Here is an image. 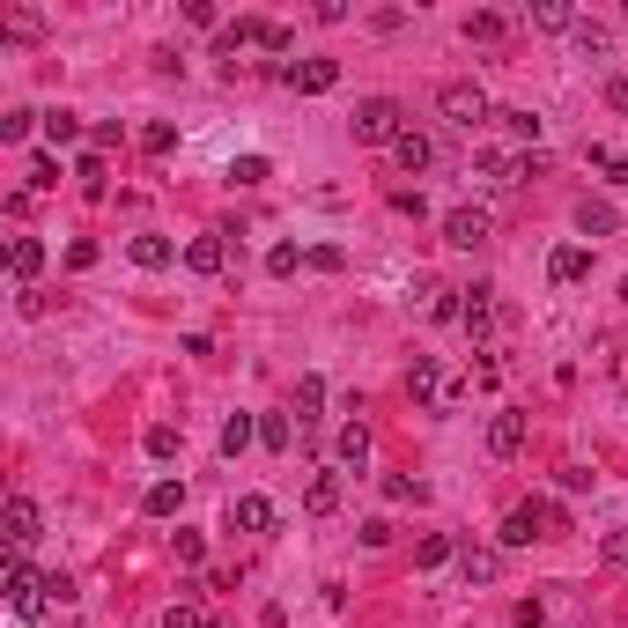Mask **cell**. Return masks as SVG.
Wrapping results in <instances>:
<instances>
[{"instance_id":"1","label":"cell","mask_w":628,"mask_h":628,"mask_svg":"<svg viewBox=\"0 0 628 628\" xmlns=\"http://www.w3.org/2000/svg\"><path fill=\"white\" fill-rule=\"evenodd\" d=\"M348 126H355V141H363V148H392L399 133H407V104H399V97H363Z\"/></svg>"},{"instance_id":"2","label":"cell","mask_w":628,"mask_h":628,"mask_svg":"<svg viewBox=\"0 0 628 628\" xmlns=\"http://www.w3.org/2000/svg\"><path fill=\"white\" fill-rule=\"evenodd\" d=\"M407 399H414V407H429V414H444V407H459V385L444 377L436 355H414V363H407Z\"/></svg>"},{"instance_id":"3","label":"cell","mask_w":628,"mask_h":628,"mask_svg":"<svg viewBox=\"0 0 628 628\" xmlns=\"http://www.w3.org/2000/svg\"><path fill=\"white\" fill-rule=\"evenodd\" d=\"M436 111H444L451 126H466V133L496 119V104H488V89H481V82H444V89H436Z\"/></svg>"},{"instance_id":"4","label":"cell","mask_w":628,"mask_h":628,"mask_svg":"<svg viewBox=\"0 0 628 628\" xmlns=\"http://www.w3.org/2000/svg\"><path fill=\"white\" fill-rule=\"evenodd\" d=\"M8 606H15V614H23V621H37V614H45V606H52V577H37V569H30L23 555L8 562Z\"/></svg>"},{"instance_id":"5","label":"cell","mask_w":628,"mask_h":628,"mask_svg":"<svg viewBox=\"0 0 628 628\" xmlns=\"http://www.w3.org/2000/svg\"><path fill=\"white\" fill-rule=\"evenodd\" d=\"M540 532H562V510H555V503H518V510L503 518V547H532Z\"/></svg>"},{"instance_id":"6","label":"cell","mask_w":628,"mask_h":628,"mask_svg":"<svg viewBox=\"0 0 628 628\" xmlns=\"http://www.w3.org/2000/svg\"><path fill=\"white\" fill-rule=\"evenodd\" d=\"M274 82H281V89H303V97H326V89L340 82V60H303V67H296V60H281V67H274Z\"/></svg>"},{"instance_id":"7","label":"cell","mask_w":628,"mask_h":628,"mask_svg":"<svg viewBox=\"0 0 628 628\" xmlns=\"http://www.w3.org/2000/svg\"><path fill=\"white\" fill-rule=\"evenodd\" d=\"M488 230H496V222H488V207H451V215H444V244H459V252L488 244Z\"/></svg>"},{"instance_id":"8","label":"cell","mask_w":628,"mask_h":628,"mask_svg":"<svg viewBox=\"0 0 628 628\" xmlns=\"http://www.w3.org/2000/svg\"><path fill=\"white\" fill-rule=\"evenodd\" d=\"M488 451H496V459H518V451H525V414L518 407L488 414Z\"/></svg>"},{"instance_id":"9","label":"cell","mask_w":628,"mask_h":628,"mask_svg":"<svg viewBox=\"0 0 628 628\" xmlns=\"http://www.w3.org/2000/svg\"><path fill=\"white\" fill-rule=\"evenodd\" d=\"M459 569H466V584H496V577H503V547H473V540H459Z\"/></svg>"},{"instance_id":"10","label":"cell","mask_w":628,"mask_h":628,"mask_svg":"<svg viewBox=\"0 0 628 628\" xmlns=\"http://www.w3.org/2000/svg\"><path fill=\"white\" fill-rule=\"evenodd\" d=\"M584 274H592V252H584V244H555V252H547V281L569 289V281H584Z\"/></svg>"},{"instance_id":"11","label":"cell","mask_w":628,"mask_h":628,"mask_svg":"<svg viewBox=\"0 0 628 628\" xmlns=\"http://www.w3.org/2000/svg\"><path fill=\"white\" fill-rule=\"evenodd\" d=\"M333 459H340V473H363V466H370V429L348 422V429L333 436Z\"/></svg>"},{"instance_id":"12","label":"cell","mask_w":628,"mask_h":628,"mask_svg":"<svg viewBox=\"0 0 628 628\" xmlns=\"http://www.w3.org/2000/svg\"><path fill=\"white\" fill-rule=\"evenodd\" d=\"M185 266H193L200 281H215L222 266H230V244H222V237H193V244H185Z\"/></svg>"},{"instance_id":"13","label":"cell","mask_w":628,"mask_h":628,"mask_svg":"<svg viewBox=\"0 0 628 628\" xmlns=\"http://www.w3.org/2000/svg\"><path fill=\"white\" fill-rule=\"evenodd\" d=\"M392 163H399V170L414 178V170H429V163H436V141H429V133H414V126H407V133L392 141Z\"/></svg>"},{"instance_id":"14","label":"cell","mask_w":628,"mask_h":628,"mask_svg":"<svg viewBox=\"0 0 628 628\" xmlns=\"http://www.w3.org/2000/svg\"><path fill=\"white\" fill-rule=\"evenodd\" d=\"M8 274L30 289V281L45 274V244H37V237H8Z\"/></svg>"},{"instance_id":"15","label":"cell","mask_w":628,"mask_h":628,"mask_svg":"<svg viewBox=\"0 0 628 628\" xmlns=\"http://www.w3.org/2000/svg\"><path fill=\"white\" fill-rule=\"evenodd\" d=\"M0 525H8V547H30V540H37V503H30V496H8Z\"/></svg>"},{"instance_id":"16","label":"cell","mask_w":628,"mask_h":628,"mask_svg":"<svg viewBox=\"0 0 628 628\" xmlns=\"http://www.w3.org/2000/svg\"><path fill=\"white\" fill-rule=\"evenodd\" d=\"M577 230L584 237H614L621 230V207L614 200H577Z\"/></svg>"},{"instance_id":"17","label":"cell","mask_w":628,"mask_h":628,"mask_svg":"<svg viewBox=\"0 0 628 628\" xmlns=\"http://www.w3.org/2000/svg\"><path fill=\"white\" fill-rule=\"evenodd\" d=\"M459 326L473 340H488V326H496V289H466V311H459Z\"/></svg>"},{"instance_id":"18","label":"cell","mask_w":628,"mask_h":628,"mask_svg":"<svg viewBox=\"0 0 628 628\" xmlns=\"http://www.w3.org/2000/svg\"><path fill=\"white\" fill-rule=\"evenodd\" d=\"M318 407H326V377H296V429H318V422H326Z\"/></svg>"},{"instance_id":"19","label":"cell","mask_w":628,"mask_h":628,"mask_svg":"<svg viewBox=\"0 0 628 628\" xmlns=\"http://www.w3.org/2000/svg\"><path fill=\"white\" fill-rule=\"evenodd\" d=\"M303 510H311V518H333V510H340V473H311V488H303Z\"/></svg>"},{"instance_id":"20","label":"cell","mask_w":628,"mask_h":628,"mask_svg":"<svg viewBox=\"0 0 628 628\" xmlns=\"http://www.w3.org/2000/svg\"><path fill=\"white\" fill-rule=\"evenodd\" d=\"M230 525L237 532H266V525H274V503H266V496H237L230 503Z\"/></svg>"},{"instance_id":"21","label":"cell","mask_w":628,"mask_h":628,"mask_svg":"<svg viewBox=\"0 0 628 628\" xmlns=\"http://www.w3.org/2000/svg\"><path fill=\"white\" fill-rule=\"evenodd\" d=\"M141 510H148V518H178V510H185V481H156L141 496Z\"/></svg>"},{"instance_id":"22","label":"cell","mask_w":628,"mask_h":628,"mask_svg":"<svg viewBox=\"0 0 628 628\" xmlns=\"http://www.w3.org/2000/svg\"><path fill=\"white\" fill-rule=\"evenodd\" d=\"M414 562H422V569L459 562V540H451V532H429V540H414Z\"/></svg>"},{"instance_id":"23","label":"cell","mask_w":628,"mask_h":628,"mask_svg":"<svg viewBox=\"0 0 628 628\" xmlns=\"http://www.w3.org/2000/svg\"><path fill=\"white\" fill-rule=\"evenodd\" d=\"M170 259H178V244H170V237H133V266H148V274H163Z\"/></svg>"},{"instance_id":"24","label":"cell","mask_w":628,"mask_h":628,"mask_svg":"<svg viewBox=\"0 0 628 628\" xmlns=\"http://www.w3.org/2000/svg\"><path fill=\"white\" fill-rule=\"evenodd\" d=\"M252 444H259V422H252V414H230V422H222V451H230V459H244Z\"/></svg>"},{"instance_id":"25","label":"cell","mask_w":628,"mask_h":628,"mask_svg":"<svg viewBox=\"0 0 628 628\" xmlns=\"http://www.w3.org/2000/svg\"><path fill=\"white\" fill-rule=\"evenodd\" d=\"M481 178L488 185H518V156H510V148H481Z\"/></svg>"},{"instance_id":"26","label":"cell","mask_w":628,"mask_h":628,"mask_svg":"<svg viewBox=\"0 0 628 628\" xmlns=\"http://www.w3.org/2000/svg\"><path fill=\"white\" fill-rule=\"evenodd\" d=\"M496 126L510 133V141H532V148H540V111H496Z\"/></svg>"},{"instance_id":"27","label":"cell","mask_w":628,"mask_h":628,"mask_svg":"<svg viewBox=\"0 0 628 628\" xmlns=\"http://www.w3.org/2000/svg\"><path fill=\"white\" fill-rule=\"evenodd\" d=\"M45 141L52 148H67V141H82V119H74V111L60 104V111H45Z\"/></svg>"},{"instance_id":"28","label":"cell","mask_w":628,"mask_h":628,"mask_svg":"<svg viewBox=\"0 0 628 628\" xmlns=\"http://www.w3.org/2000/svg\"><path fill=\"white\" fill-rule=\"evenodd\" d=\"M532 30H577V15L562 0H532Z\"/></svg>"},{"instance_id":"29","label":"cell","mask_w":628,"mask_h":628,"mask_svg":"<svg viewBox=\"0 0 628 628\" xmlns=\"http://www.w3.org/2000/svg\"><path fill=\"white\" fill-rule=\"evenodd\" d=\"M466 37H473V45H503L510 23H503V15H466Z\"/></svg>"},{"instance_id":"30","label":"cell","mask_w":628,"mask_h":628,"mask_svg":"<svg viewBox=\"0 0 628 628\" xmlns=\"http://www.w3.org/2000/svg\"><path fill=\"white\" fill-rule=\"evenodd\" d=\"M569 37H577V52H584V60H606V52H614V37H606L599 23H577Z\"/></svg>"},{"instance_id":"31","label":"cell","mask_w":628,"mask_h":628,"mask_svg":"<svg viewBox=\"0 0 628 628\" xmlns=\"http://www.w3.org/2000/svg\"><path fill=\"white\" fill-rule=\"evenodd\" d=\"M266 178H274V163H266V156H237L230 163V185H266Z\"/></svg>"},{"instance_id":"32","label":"cell","mask_w":628,"mask_h":628,"mask_svg":"<svg viewBox=\"0 0 628 628\" xmlns=\"http://www.w3.org/2000/svg\"><path fill=\"white\" fill-rule=\"evenodd\" d=\"M74 178H82V193H89V200H104V156H97V148L74 163Z\"/></svg>"},{"instance_id":"33","label":"cell","mask_w":628,"mask_h":628,"mask_svg":"<svg viewBox=\"0 0 628 628\" xmlns=\"http://www.w3.org/2000/svg\"><path fill=\"white\" fill-rule=\"evenodd\" d=\"M429 488L414 481V473H385V503H422Z\"/></svg>"},{"instance_id":"34","label":"cell","mask_w":628,"mask_h":628,"mask_svg":"<svg viewBox=\"0 0 628 628\" xmlns=\"http://www.w3.org/2000/svg\"><path fill=\"white\" fill-rule=\"evenodd\" d=\"M141 148H148V156H170V148H178V126H170V119L141 126Z\"/></svg>"},{"instance_id":"35","label":"cell","mask_w":628,"mask_h":628,"mask_svg":"<svg viewBox=\"0 0 628 628\" xmlns=\"http://www.w3.org/2000/svg\"><path fill=\"white\" fill-rule=\"evenodd\" d=\"M259 444L266 451H289V414H259Z\"/></svg>"},{"instance_id":"36","label":"cell","mask_w":628,"mask_h":628,"mask_svg":"<svg viewBox=\"0 0 628 628\" xmlns=\"http://www.w3.org/2000/svg\"><path fill=\"white\" fill-rule=\"evenodd\" d=\"M296 266H303V252H296V244H274V252H266V274H274V281H289Z\"/></svg>"},{"instance_id":"37","label":"cell","mask_w":628,"mask_h":628,"mask_svg":"<svg viewBox=\"0 0 628 628\" xmlns=\"http://www.w3.org/2000/svg\"><path fill=\"white\" fill-rule=\"evenodd\" d=\"M30 126H45V111H8V119H0V141H23Z\"/></svg>"},{"instance_id":"38","label":"cell","mask_w":628,"mask_h":628,"mask_svg":"<svg viewBox=\"0 0 628 628\" xmlns=\"http://www.w3.org/2000/svg\"><path fill=\"white\" fill-rule=\"evenodd\" d=\"M52 185H60V163H52V156H30V193H52Z\"/></svg>"},{"instance_id":"39","label":"cell","mask_w":628,"mask_h":628,"mask_svg":"<svg viewBox=\"0 0 628 628\" xmlns=\"http://www.w3.org/2000/svg\"><path fill=\"white\" fill-rule=\"evenodd\" d=\"M141 444H148V459H170V451H178V429H170V422H156V429L141 436Z\"/></svg>"},{"instance_id":"40","label":"cell","mask_w":628,"mask_h":628,"mask_svg":"<svg viewBox=\"0 0 628 628\" xmlns=\"http://www.w3.org/2000/svg\"><path fill=\"white\" fill-rule=\"evenodd\" d=\"M599 555H606V569H628V525H621V532H606Z\"/></svg>"},{"instance_id":"41","label":"cell","mask_w":628,"mask_h":628,"mask_svg":"<svg viewBox=\"0 0 628 628\" xmlns=\"http://www.w3.org/2000/svg\"><path fill=\"white\" fill-rule=\"evenodd\" d=\"M592 163H599L614 185H628V156H621V148H592Z\"/></svg>"},{"instance_id":"42","label":"cell","mask_w":628,"mask_h":628,"mask_svg":"<svg viewBox=\"0 0 628 628\" xmlns=\"http://www.w3.org/2000/svg\"><path fill=\"white\" fill-rule=\"evenodd\" d=\"M185 23H193V30H215V37H222V15L207 8V0H185Z\"/></svg>"},{"instance_id":"43","label":"cell","mask_w":628,"mask_h":628,"mask_svg":"<svg viewBox=\"0 0 628 628\" xmlns=\"http://www.w3.org/2000/svg\"><path fill=\"white\" fill-rule=\"evenodd\" d=\"M303 266H318V274H340L348 259H340V244H318V252H303Z\"/></svg>"},{"instance_id":"44","label":"cell","mask_w":628,"mask_h":628,"mask_svg":"<svg viewBox=\"0 0 628 628\" xmlns=\"http://www.w3.org/2000/svg\"><path fill=\"white\" fill-rule=\"evenodd\" d=\"M163 628H215V621H207L200 606H170V614H163Z\"/></svg>"},{"instance_id":"45","label":"cell","mask_w":628,"mask_h":628,"mask_svg":"<svg viewBox=\"0 0 628 628\" xmlns=\"http://www.w3.org/2000/svg\"><path fill=\"white\" fill-rule=\"evenodd\" d=\"M8 30H15V37H37L45 23H37V8H15V15H8Z\"/></svg>"},{"instance_id":"46","label":"cell","mask_w":628,"mask_h":628,"mask_svg":"<svg viewBox=\"0 0 628 628\" xmlns=\"http://www.w3.org/2000/svg\"><path fill=\"white\" fill-rule=\"evenodd\" d=\"M606 104H614L621 119H628V74H614V82H606Z\"/></svg>"}]
</instances>
